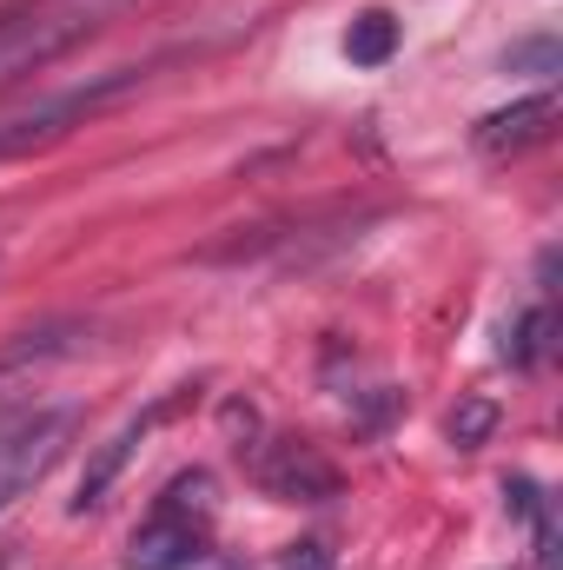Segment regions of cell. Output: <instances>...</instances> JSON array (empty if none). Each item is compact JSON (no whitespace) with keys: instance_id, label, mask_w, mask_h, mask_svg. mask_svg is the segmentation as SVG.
<instances>
[{"instance_id":"obj_5","label":"cell","mask_w":563,"mask_h":570,"mask_svg":"<svg viewBox=\"0 0 563 570\" xmlns=\"http://www.w3.org/2000/svg\"><path fill=\"white\" fill-rule=\"evenodd\" d=\"M253 478H259V491L266 498H279V504H325V498H338V471L318 458V444H305V438H273L259 458H253Z\"/></svg>"},{"instance_id":"obj_8","label":"cell","mask_w":563,"mask_h":570,"mask_svg":"<svg viewBox=\"0 0 563 570\" xmlns=\"http://www.w3.org/2000/svg\"><path fill=\"white\" fill-rule=\"evenodd\" d=\"M398 40H405L398 20H392L385 7H372V13L352 20V33H345V60H352V67H385V60L398 53Z\"/></svg>"},{"instance_id":"obj_1","label":"cell","mask_w":563,"mask_h":570,"mask_svg":"<svg viewBox=\"0 0 563 570\" xmlns=\"http://www.w3.org/2000/svg\"><path fill=\"white\" fill-rule=\"evenodd\" d=\"M213 558V478L206 471H179L146 524H134L127 538V570H192Z\"/></svg>"},{"instance_id":"obj_3","label":"cell","mask_w":563,"mask_h":570,"mask_svg":"<svg viewBox=\"0 0 563 570\" xmlns=\"http://www.w3.org/2000/svg\"><path fill=\"white\" fill-rule=\"evenodd\" d=\"M73 425H80V419H73L67 405H53V412H27V419H13V425L0 431V511H7L20 491H33V484L60 464Z\"/></svg>"},{"instance_id":"obj_12","label":"cell","mask_w":563,"mask_h":570,"mask_svg":"<svg viewBox=\"0 0 563 570\" xmlns=\"http://www.w3.org/2000/svg\"><path fill=\"white\" fill-rule=\"evenodd\" d=\"M285 570H332V551H325V544H292Z\"/></svg>"},{"instance_id":"obj_6","label":"cell","mask_w":563,"mask_h":570,"mask_svg":"<svg viewBox=\"0 0 563 570\" xmlns=\"http://www.w3.org/2000/svg\"><path fill=\"white\" fill-rule=\"evenodd\" d=\"M186 399H192V392H172V399H159L152 412H140V419H127V425L113 431V438H107V444L93 451V464H87V478H80V498H73V511H93V504H107L113 478L127 471V458H134V451L146 444V431L159 425V419H172V412H179Z\"/></svg>"},{"instance_id":"obj_2","label":"cell","mask_w":563,"mask_h":570,"mask_svg":"<svg viewBox=\"0 0 563 570\" xmlns=\"http://www.w3.org/2000/svg\"><path fill=\"white\" fill-rule=\"evenodd\" d=\"M140 87V67H113V73H93L87 87H67L53 100H33L20 114L0 120V159H20V153H40V146L67 140L73 127H87L93 114H107L113 100H127Z\"/></svg>"},{"instance_id":"obj_4","label":"cell","mask_w":563,"mask_h":570,"mask_svg":"<svg viewBox=\"0 0 563 570\" xmlns=\"http://www.w3.org/2000/svg\"><path fill=\"white\" fill-rule=\"evenodd\" d=\"M80 33H93V20L73 7V13H53V7H7L0 13V80L27 73V67H47L53 53H67Z\"/></svg>"},{"instance_id":"obj_9","label":"cell","mask_w":563,"mask_h":570,"mask_svg":"<svg viewBox=\"0 0 563 570\" xmlns=\"http://www.w3.org/2000/svg\"><path fill=\"white\" fill-rule=\"evenodd\" d=\"M544 352H551V305H531V312L504 332V358L524 372V365H537Z\"/></svg>"},{"instance_id":"obj_10","label":"cell","mask_w":563,"mask_h":570,"mask_svg":"<svg viewBox=\"0 0 563 570\" xmlns=\"http://www.w3.org/2000/svg\"><path fill=\"white\" fill-rule=\"evenodd\" d=\"M491 431H497V405H491V399H464V405L451 412V444H457V451H477Z\"/></svg>"},{"instance_id":"obj_11","label":"cell","mask_w":563,"mask_h":570,"mask_svg":"<svg viewBox=\"0 0 563 570\" xmlns=\"http://www.w3.org/2000/svg\"><path fill=\"white\" fill-rule=\"evenodd\" d=\"M557 40L551 33H537V40H517L511 53H504V73H517V67H531V73H557Z\"/></svg>"},{"instance_id":"obj_7","label":"cell","mask_w":563,"mask_h":570,"mask_svg":"<svg viewBox=\"0 0 563 570\" xmlns=\"http://www.w3.org/2000/svg\"><path fill=\"white\" fill-rule=\"evenodd\" d=\"M551 120H557V94H531V100H517V107H504V114H484L471 140H477V153L504 159V153L537 146L544 134H551Z\"/></svg>"}]
</instances>
